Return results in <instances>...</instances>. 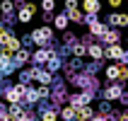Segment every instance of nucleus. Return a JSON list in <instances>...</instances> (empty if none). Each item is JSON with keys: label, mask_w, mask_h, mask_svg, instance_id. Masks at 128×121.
Masks as SVG:
<instances>
[{"label": "nucleus", "mask_w": 128, "mask_h": 121, "mask_svg": "<svg viewBox=\"0 0 128 121\" xmlns=\"http://www.w3.org/2000/svg\"><path fill=\"white\" fill-rule=\"evenodd\" d=\"M65 17H68V22H75V24L87 22V17L82 15V10L78 7V3H75V0H68V3H65Z\"/></svg>", "instance_id": "1"}, {"label": "nucleus", "mask_w": 128, "mask_h": 121, "mask_svg": "<svg viewBox=\"0 0 128 121\" xmlns=\"http://www.w3.org/2000/svg\"><path fill=\"white\" fill-rule=\"evenodd\" d=\"M29 36H32L34 44H39V46L44 49V46H48L51 39H53V29H51V27H41V29H34Z\"/></svg>", "instance_id": "2"}, {"label": "nucleus", "mask_w": 128, "mask_h": 121, "mask_svg": "<svg viewBox=\"0 0 128 121\" xmlns=\"http://www.w3.org/2000/svg\"><path fill=\"white\" fill-rule=\"evenodd\" d=\"M24 90H27L24 85H12V87L5 92L7 102H10V104H20V102H22V94H24Z\"/></svg>", "instance_id": "3"}, {"label": "nucleus", "mask_w": 128, "mask_h": 121, "mask_svg": "<svg viewBox=\"0 0 128 121\" xmlns=\"http://www.w3.org/2000/svg\"><path fill=\"white\" fill-rule=\"evenodd\" d=\"M92 99V92H80V94H72L70 97V107L72 109H80V107H87Z\"/></svg>", "instance_id": "4"}, {"label": "nucleus", "mask_w": 128, "mask_h": 121, "mask_svg": "<svg viewBox=\"0 0 128 121\" xmlns=\"http://www.w3.org/2000/svg\"><path fill=\"white\" fill-rule=\"evenodd\" d=\"M34 12H36V5H34V3H24V5L20 7V15H17V17H20L22 24H27V22L34 17Z\"/></svg>", "instance_id": "5"}, {"label": "nucleus", "mask_w": 128, "mask_h": 121, "mask_svg": "<svg viewBox=\"0 0 128 121\" xmlns=\"http://www.w3.org/2000/svg\"><path fill=\"white\" fill-rule=\"evenodd\" d=\"M109 24H111V29H121V27H128V15L126 12H111L109 15Z\"/></svg>", "instance_id": "6"}, {"label": "nucleus", "mask_w": 128, "mask_h": 121, "mask_svg": "<svg viewBox=\"0 0 128 121\" xmlns=\"http://www.w3.org/2000/svg\"><path fill=\"white\" fill-rule=\"evenodd\" d=\"M29 78H32V80H39L41 85L48 87V82H51V73H48V70H41V68H32V70H29Z\"/></svg>", "instance_id": "7"}, {"label": "nucleus", "mask_w": 128, "mask_h": 121, "mask_svg": "<svg viewBox=\"0 0 128 121\" xmlns=\"http://www.w3.org/2000/svg\"><path fill=\"white\" fill-rule=\"evenodd\" d=\"M121 94H123L121 85H109L106 90H104V99H106V102H114V99H121Z\"/></svg>", "instance_id": "8"}, {"label": "nucleus", "mask_w": 128, "mask_h": 121, "mask_svg": "<svg viewBox=\"0 0 128 121\" xmlns=\"http://www.w3.org/2000/svg\"><path fill=\"white\" fill-rule=\"evenodd\" d=\"M48 56H51V51H46V49H39L36 53H32V61H34V65L39 68V65L48 63Z\"/></svg>", "instance_id": "9"}, {"label": "nucleus", "mask_w": 128, "mask_h": 121, "mask_svg": "<svg viewBox=\"0 0 128 121\" xmlns=\"http://www.w3.org/2000/svg\"><path fill=\"white\" fill-rule=\"evenodd\" d=\"M87 22H90V32L97 36H104V32H106V27L102 24V22H97V17H87Z\"/></svg>", "instance_id": "10"}, {"label": "nucleus", "mask_w": 128, "mask_h": 121, "mask_svg": "<svg viewBox=\"0 0 128 121\" xmlns=\"http://www.w3.org/2000/svg\"><path fill=\"white\" fill-rule=\"evenodd\" d=\"M29 58H32V53H29L27 49H20V51H17V53L12 56V65H24Z\"/></svg>", "instance_id": "11"}, {"label": "nucleus", "mask_w": 128, "mask_h": 121, "mask_svg": "<svg viewBox=\"0 0 128 121\" xmlns=\"http://www.w3.org/2000/svg\"><path fill=\"white\" fill-rule=\"evenodd\" d=\"M102 39H104V41H106L109 46H114V44H118V39H121V34H118V29H106Z\"/></svg>", "instance_id": "12"}, {"label": "nucleus", "mask_w": 128, "mask_h": 121, "mask_svg": "<svg viewBox=\"0 0 128 121\" xmlns=\"http://www.w3.org/2000/svg\"><path fill=\"white\" fill-rule=\"evenodd\" d=\"M75 116H78L80 121H92L94 111H92L90 107H80V109H75Z\"/></svg>", "instance_id": "13"}, {"label": "nucleus", "mask_w": 128, "mask_h": 121, "mask_svg": "<svg viewBox=\"0 0 128 121\" xmlns=\"http://www.w3.org/2000/svg\"><path fill=\"white\" fill-rule=\"evenodd\" d=\"M12 70V58L0 51V73H10Z\"/></svg>", "instance_id": "14"}, {"label": "nucleus", "mask_w": 128, "mask_h": 121, "mask_svg": "<svg viewBox=\"0 0 128 121\" xmlns=\"http://www.w3.org/2000/svg\"><path fill=\"white\" fill-rule=\"evenodd\" d=\"M82 10H85L87 15H99L102 5H99V3H94V0H87V3H82Z\"/></svg>", "instance_id": "15"}, {"label": "nucleus", "mask_w": 128, "mask_h": 121, "mask_svg": "<svg viewBox=\"0 0 128 121\" xmlns=\"http://www.w3.org/2000/svg\"><path fill=\"white\" fill-rule=\"evenodd\" d=\"M104 56H106V58H118V61H121V56H123V49L118 46V44H114V46H109V49L104 51Z\"/></svg>", "instance_id": "16"}, {"label": "nucleus", "mask_w": 128, "mask_h": 121, "mask_svg": "<svg viewBox=\"0 0 128 121\" xmlns=\"http://www.w3.org/2000/svg\"><path fill=\"white\" fill-rule=\"evenodd\" d=\"M87 53H90L94 61H99V58L104 56V49H102V46H94V44H90V46H87Z\"/></svg>", "instance_id": "17"}, {"label": "nucleus", "mask_w": 128, "mask_h": 121, "mask_svg": "<svg viewBox=\"0 0 128 121\" xmlns=\"http://www.w3.org/2000/svg\"><path fill=\"white\" fill-rule=\"evenodd\" d=\"M48 73H53V70H58V68H60V58L56 56V53H53V51H51V56H48Z\"/></svg>", "instance_id": "18"}, {"label": "nucleus", "mask_w": 128, "mask_h": 121, "mask_svg": "<svg viewBox=\"0 0 128 121\" xmlns=\"http://www.w3.org/2000/svg\"><path fill=\"white\" fill-rule=\"evenodd\" d=\"M53 24H56L58 29H65V27H68V17H65V12H58L56 17H53Z\"/></svg>", "instance_id": "19"}, {"label": "nucleus", "mask_w": 128, "mask_h": 121, "mask_svg": "<svg viewBox=\"0 0 128 121\" xmlns=\"http://www.w3.org/2000/svg\"><path fill=\"white\" fill-rule=\"evenodd\" d=\"M24 99H27V104H36L39 102V94H36V90H24Z\"/></svg>", "instance_id": "20"}, {"label": "nucleus", "mask_w": 128, "mask_h": 121, "mask_svg": "<svg viewBox=\"0 0 128 121\" xmlns=\"http://www.w3.org/2000/svg\"><path fill=\"white\" fill-rule=\"evenodd\" d=\"M60 119H63V121H72V119H75V109H72V107H65L63 111H60Z\"/></svg>", "instance_id": "21"}, {"label": "nucleus", "mask_w": 128, "mask_h": 121, "mask_svg": "<svg viewBox=\"0 0 128 121\" xmlns=\"http://www.w3.org/2000/svg\"><path fill=\"white\" fill-rule=\"evenodd\" d=\"M106 78L114 82V80H118V65H109L106 68Z\"/></svg>", "instance_id": "22"}, {"label": "nucleus", "mask_w": 128, "mask_h": 121, "mask_svg": "<svg viewBox=\"0 0 128 121\" xmlns=\"http://www.w3.org/2000/svg\"><path fill=\"white\" fill-rule=\"evenodd\" d=\"M72 53H75V56H85V53H87V46H85V44H72Z\"/></svg>", "instance_id": "23"}, {"label": "nucleus", "mask_w": 128, "mask_h": 121, "mask_svg": "<svg viewBox=\"0 0 128 121\" xmlns=\"http://www.w3.org/2000/svg\"><path fill=\"white\" fill-rule=\"evenodd\" d=\"M0 10L7 15V17H12V10H14V3H0Z\"/></svg>", "instance_id": "24"}, {"label": "nucleus", "mask_w": 128, "mask_h": 121, "mask_svg": "<svg viewBox=\"0 0 128 121\" xmlns=\"http://www.w3.org/2000/svg\"><path fill=\"white\" fill-rule=\"evenodd\" d=\"M56 111H53V109H46V111H44V116H41V121H56Z\"/></svg>", "instance_id": "25"}, {"label": "nucleus", "mask_w": 128, "mask_h": 121, "mask_svg": "<svg viewBox=\"0 0 128 121\" xmlns=\"http://www.w3.org/2000/svg\"><path fill=\"white\" fill-rule=\"evenodd\" d=\"M41 7L46 10V15H51V12H53V7H56V3H53V0H44Z\"/></svg>", "instance_id": "26"}, {"label": "nucleus", "mask_w": 128, "mask_h": 121, "mask_svg": "<svg viewBox=\"0 0 128 121\" xmlns=\"http://www.w3.org/2000/svg\"><path fill=\"white\" fill-rule=\"evenodd\" d=\"M36 94H39V99H41V97H48V87H46V85H41L39 90H36Z\"/></svg>", "instance_id": "27"}, {"label": "nucleus", "mask_w": 128, "mask_h": 121, "mask_svg": "<svg viewBox=\"0 0 128 121\" xmlns=\"http://www.w3.org/2000/svg\"><path fill=\"white\" fill-rule=\"evenodd\" d=\"M63 41H65V44H72V41H75V36H72L70 32H65V36H63Z\"/></svg>", "instance_id": "28"}, {"label": "nucleus", "mask_w": 128, "mask_h": 121, "mask_svg": "<svg viewBox=\"0 0 128 121\" xmlns=\"http://www.w3.org/2000/svg\"><path fill=\"white\" fill-rule=\"evenodd\" d=\"M109 5H111V7L116 10V7H121V0H109Z\"/></svg>", "instance_id": "29"}, {"label": "nucleus", "mask_w": 128, "mask_h": 121, "mask_svg": "<svg viewBox=\"0 0 128 121\" xmlns=\"http://www.w3.org/2000/svg\"><path fill=\"white\" fill-rule=\"evenodd\" d=\"M121 63H128V51H126V53L121 56Z\"/></svg>", "instance_id": "30"}]
</instances>
